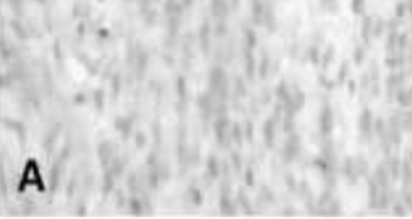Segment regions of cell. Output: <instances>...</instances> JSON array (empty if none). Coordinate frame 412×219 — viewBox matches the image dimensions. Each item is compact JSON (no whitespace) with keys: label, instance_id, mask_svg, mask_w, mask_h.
I'll return each mask as SVG.
<instances>
[{"label":"cell","instance_id":"cell-1","mask_svg":"<svg viewBox=\"0 0 412 219\" xmlns=\"http://www.w3.org/2000/svg\"><path fill=\"white\" fill-rule=\"evenodd\" d=\"M209 170H211V173H212L214 177H217L219 167H217V160L216 158H211V161H209Z\"/></svg>","mask_w":412,"mask_h":219}]
</instances>
